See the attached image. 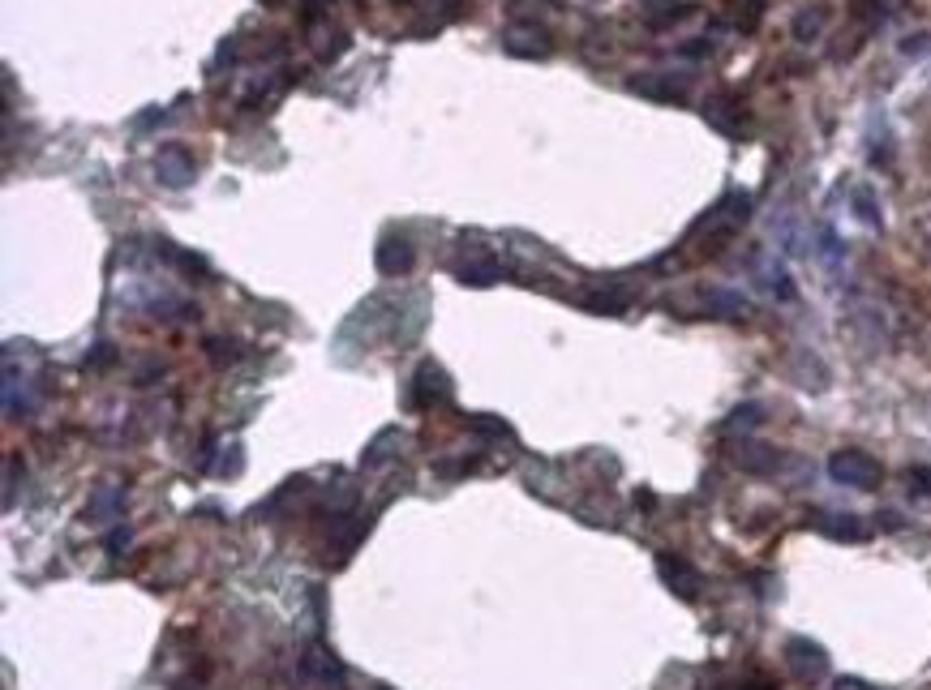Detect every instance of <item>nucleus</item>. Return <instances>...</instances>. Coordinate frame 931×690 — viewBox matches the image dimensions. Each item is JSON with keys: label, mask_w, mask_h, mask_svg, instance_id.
I'll use <instances>...</instances> for the list:
<instances>
[{"label": "nucleus", "mask_w": 931, "mask_h": 690, "mask_svg": "<svg viewBox=\"0 0 931 690\" xmlns=\"http://www.w3.org/2000/svg\"><path fill=\"white\" fill-rule=\"evenodd\" d=\"M828 476L837 485H850V489H875L880 476H885V467L875 464L867 450H837L828 459Z\"/></svg>", "instance_id": "obj_1"}, {"label": "nucleus", "mask_w": 931, "mask_h": 690, "mask_svg": "<svg viewBox=\"0 0 931 690\" xmlns=\"http://www.w3.org/2000/svg\"><path fill=\"white\" fill-rule=\"evenodd\" d=\"M155 172H159V180H164V185L180 189V185H189V180H194V155H189L185 146H164L159 155H155Z\"/></svg>", "instance_id": "obj_2"}, {"label": "nucleus", "mask_w": 931, "mask_h": 690, "mask_svg": "<svg viewBox=\"0 0 931 690\" xmlns=\"http://www.w3.org/2000/svg\"><path fill=\"white\" fill-rule=\"evenodd\" d=\"M450 395V382H447V374L438 369L434 360H425L417 369V386H412V404L417 407H434V404H442Z\"/></svg>", "instance_id": "obj_3"}, {"label": "nucleus", "mask_w": 931, "mask_h": 690, "mask_svg": "<svg viewBox=\"0 0 931 690\" xmlns=\"http://www.w3.org/2000/svg\"><path fill=\"white\" fill-rule=\"evenodd\" d=\"M657 566H661V579H665V584L674 587L678 596H695V592H700V575H695V570L687 566V562H683V557H674V554H661L657 557Z\"/></svg>", "instance_id": "obj_4"}, {"label": "nucleus", "mask_w": 931, "mask_h": 690, "mask_svg": "<svg viewBox=\"0 0 931 690\" xmlns=\"http://www.w3.org/2000/svg\"><path fill=\"white\" fill-rule=\"evenodd\" d=\"M412 262H417V254H412V245H408L404 236L400 240L390 236L378 245V270H382V275H408Z\"/></svg>", "instance_id": "obj_5"}, {"label": "nucleus", "mask_w": 931, "mask_h": 690, "mask_svg": "<svg viewBox=\"0 0 931 690\" xmlns=\"http://www.w3.org/2000/svg\"><path fill=\"white\" fill-rule=\"evenodd\" d=\"M734 459L743 472H755V476H768V472H777L781 467V455L773 446H760V442H743V446L734 450Z\"/></svg>", "instance_id": "obj_6"}, {"label": "nucleus", "mask_w": 931, "mask_h": 690, "mask_svg": "<svg viewBox=\"0 0 931 690\" xmlns=\"http://www.w3.org/2000/svg\"><path fill=\"white\" fill-rule=\"evenodd\" d=\"M790 665H794V674H803V677H820L828 669V656H825V647H815V644H807V639H790Z\"/></svg>", "instance_id": "obj_7"}, {"label": "nucleus", "mask_w": 931, "mask_h": 690, "mask_svg": "<svg viewBox=\"0 0 931 690\" xmlns=\"http://www.w3.org/2000/svg\"><path fill=\"white\" fill-rule=\"evenodd\" d=\"M305 669H309V677H318L322 686L344 690V669H339V660L330 656L327 647H314V652L305 656Z\"/></svg>", "instance_id": "obj_8"}, {"label": "nucleus", "mask_w": 931, "mask_h": 690, "mask_svg": "<svg viewBox=\"0 0 931 690\" xmlns=\"http://www.w3.org/2000/svg\"><path fill=\"white\" fill-rule=\"evenodd\" d=\"M815 527L833 540H867V524H858V515H820Z\"/></svg>", "instance_id": "obj_9"}, {"label": "nucleus", "mask_w": 931, "mask_h": 690, "mask_svg": "<svg viewBox=\"0 0 931 690\" xmlns=\"http://www.w3.org/2000/svg\"><path fill=\"white\" fill-rule=\"evenodd\" d=\"M584 309H592V314H627L631 296L622 287H592V292H584Z\"/></svg>", "instance_id": "obj_10"}, {"label": "nucleus", "mask_w": 931, "mask_h": 690, "mask_svg": "<svg viewBox=\"0 0 931 690\" xmlns=\"http://www.w3.org/2000/svg\"><path fill=\"white\" fill-rule=\"evenodd\" d=\"M704 305L713 309V314H721V317H743V314H751V300L738 296V292H730V287H713V292L704 296Z\"/></svg>", "instance_id": "obj_11"}, {"label": "nucleus", "mask_w": 931, "mask_h": 690, "mask_svg": "<svg viewBox=\"0 0 931 690\" xmlns=\"http://www.w3.org/2000/svg\"><path fill=\"white\" fill-rule=\"evenodd\" d=\"M502 47H507L511 56H545V52H550L541 30H511L507 39H502Z\"/></svg>", "instance_id": "obj_12"}, {"label": "nucleus", "mask_w": 931, "mask_h": 690, "mask_svg": "<svg viewBox=\"0 0 931 690\" xmlns=\"http://www.w3.org/2000/svg\"><path fill=\"white\" fill-rule=\"evenodd\" d=\"M455 275H460L464 284H472V287H490L494 279H502V266H498L494 257H477V262H464Z\"/></svg>", "instance_id": "obj_13"}, {"label": "nucleus", "mask_w": 931, "mask_h": 690, "mask_svg": "<svg viewBox=\"0 0 931 690\" xmlns=\"http://www.w3.org/2000/svg\"><path fill=\"white\" fill-rule=\"evenodd\" d=\"M708 120H713V125H717L721 134H730V137H738L743 134V120H738V107L730 104V99H713V104H708V112H704Z\"/></svg>", "instance_id": "obj_14"}, {"label": "nucleus", "mask_w": 931, "mask_h": 690, "mask_svg": "<svg viewBox=\"0 0 931 690\" xmlns=\"http://www.w3.org/2000/svg\"><path fill=\"white\" fill-rule=\"evenodd\" d=\"M691 9L683 5V0H648L644 5V17L653 22V26H670V22H678V17H687Z\"/></svg>", "instance_id": "obj_15"}, {"label": "nucleus", "mask_w": 931, "mask_h": 690, "mask_svg": "<svg viewBox=\"0 0 931 690\" xmlns=\"http://www.w3.org/2000/svg\"><path fill=\"white\" fill-rule=\"evenodd\" d=\"M820 30H825V9H820V5H815V9H803V14L794 17V39H803V44L815 39Z\"/></svg>", "instance_id": "obj_16"}, {"label": "nucleus", "mask_w": 931, "mask_h": 690, "mask_svg": "<svg viewBox=\"0 0 931 690\" xmlns=\"http://www.w3.org/2000/svg\"><path fill=\"white\" fill-rule=\"evenodd\" d=\"M760 420H764V407H760V404H743V407H734V412H730L725 429H755Z\"/></svg>", "instance_id": "obj_17"}, {"label": "nucleus", "mask_w": 931, "mask_h": 690, "mask_svg": "<svg viewBox=\"0 0 931 690\" xmlns=\"http://www.w3.org/2000/svg\"><path fill=\"white\" fill-rule=\"evenodd\" d=\"M631 90H640V95H648V99H683V90L665 86V82H657V77H640V82H631Z\"/></svg>", "instance_id": "obj_18"}, {"label": "nucleus", "mask_w": 931, "mask_h": 690, "mask_svg": "<svg viewBox=\"0 0 931 690\" xmlns=\"http://www.w3.org/2000/svg\"><path fill=\"white\" fill-rule=\"evenodd\" d=\"M855 206H858V219L867 227H880V210H875V197H871V189H863L858 185L855 189Z\"/></svg>", "instance_id": "obj_19"}, {"label": "nucleus", "mask_w": 931, "mask_h": 690, "mask_svg": "<svg viewBox=\"0 0 931 690\" xmlns=\"http://www.w3.org/2000/svg\"><path fill=\"white\" fill-rule=\"evenodd\" d=\"M768 287H773V296H781V300H794V284H790V275L781 266H773L768 270Z\"/></svg>", "instance_id": "obj_20"}, {"label": "nucleus", "mask_w": 931, "mask_h": 690, "mask_svg": "<svg viewBox=\"0 0 931 690\" xmlns=\"http://www.w3.org/2000/svg\"><path fill=\"white\" fill-rule=\"evenodd\" d=\"M112 360H116V347H112V344H95V352L86 356V365H90V369H107Z\"/></svg>", "instance_id": "obj_21"}, {"label": "nucleus", "mask_w": 931, "mask_h": 690, "mask_svg": "<svg viewBox=\"0 0 931 690\" xmlns=\"http://www.w3.org/2000/svg\"><path fill=\"white\" fill-rule=\"evenodd\" d=\"M743 690H773V686H768V682H747Z\"/></svg>", "instance_id": "obj_22"}]
</instances>
